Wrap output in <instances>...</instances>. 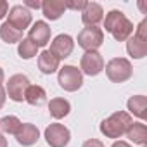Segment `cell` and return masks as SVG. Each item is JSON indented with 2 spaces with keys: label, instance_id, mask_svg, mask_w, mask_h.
Here are the masks:
<instances>
[{
  "label": "cell",
  "instance_id": "1",
  "mask_svg": "<svg viewBox=\"0 0 147 147\" xmlns=\"http://www.w3.org/2000/svg\"><path fill=\"white\" fill-rule=\"evenodd\" d=\"M104 28L118 42L128 40L131 36V33H133V23L121 11H111L104 19Z\"/></svg>",
  "mask_w": 147,
  "mask_h": 147
},
{
  "label": "cell",
  "instance_id": "2",
  "mask_svg": "<svg viewBox=\"0 0 147 147\" xmlns=\"http://www.w3.org/2000/svg\"><path fill=\"white\" fill-rule=\"evenodd\" d=\"M131 116L126 111H118L114 114H111L107 119H104L100 123V131L107 137V138H118L123 133H126V130L131 125Z\"/></svg>",
  "mask_w": 147,
  "mask_h": 147
},
{
  "label": "cell",
  "instance_id": "3",
  "mask_svg": "<svg viewBox=\"0 0 147 147\" xmlns=\"http://www.w3.org/2000/svg\"><path fill=\"white\" fill-rule=\"evenodd\" d=\"M106 75L111 82L114 83H123L131 78L133 75V67L131 62L125 57H114L106 64Z\"/></svg>",
  "mask_w": 147,
  "mask_h": 147
},
{
  "label": "cell",
  "instance_id": "4",
  "mask_svg": "<svg viewBox=\"0 0 147 147\" xmlns=\"http://www.w3.org/2000/svg\"><path fill=\"white\" fill-rule=\"evenodd\" d=\"M57 82L66 92H76L83 85V75L75 66H64V67L59 69Z\"/></svg>",
  "mask_w": 147,
  "mask_h": 147
},
{
  "label": "cell",
  "instance_id": "5",
  "mask_svg": "<svg viewBox=\"0 0 147 147\" xmlns=\"http://www.w3.org/2000/svg\"><path fill=\"white\" fill-rule=\"evenodd\" d=\"M104 43V33L97 26H87L78 33V45L87 52L97 50Z\"/></svg>",
  "mask_w": 147,
  "mask_h": 147
},
{
  "label": "cell",
  "instance_id": "6",
  "mask_svg": "<svg viewBox=\"0 0 147 147\" xmlns=\"http://www.w3.org/2000/svg\"><path fill=\"white\" fill-rule=\"evenodd\" d=\"M69 138H71L69 130L61 123H52L45 130V140L50 147H66L69 144Z\"/></svg>",
  "mask_w": 147,
  "mask_h": 147
},
{
  "label": "cell",
  "instance_id": "7",
  "mask_svg": "<svg viewBox=\"0 0 147 147\" xmlns=\"http://www.w3.org/2000/svg\"><path fill=\"white\" fill-rule=\"evenodd\" d=\"M9 21L7 24H11L14 30L18 31H24L30 24H31V12L24 7V5H14L9 11Z\"/></svg>",
  "mask_w": 147,
  "mask_h": 147
},
{
  "label": "cell",
  "instance_id": "8",
  "mask_svg": "<svg viewBox=\"0 0 147 147\" xmlns=\"http://www.w3.org/2000/svg\"><path fill=\"white\" fill-rule=\"evenodd\" d=\"M82 71L88 76H97L99 73L104 69V59L102 55L97 52V50H92V52H85L83 57H82Z\"/></svg>",
  "mask_w": 147,
  "mask_h": 147
},
{
  "label": "cell",
  "instance_id": "9",
  "mask_svg": "<svg viewBox=\"0 0 147 147\" xmlns=\"http://www.w3.org/2000/svg\"><path fill=\"white\" fill-rule=\"evenodd\" d=\"M28 87H30L28 76H24V75H14V76H11L9 82H7L9 99H12L14 102H21L24 99V94H26Z\"/></svg>",
  "mask_w": 147,
  "mask_h": 147
},
{
  "label": "cell",
  "instance_id": "10",
  "mask_svg": "<svg viewBox=\"0 0 147 147\" xmlns=\"http://www.w3.org/2000/svg\"><path fill=\"white\" fill-rule=\"evenodd\" d=\"M73 49H75V42L69 35H59L54 38V42L50 43V52L61 61V59H66L71 55Z\"/></svg>",
  "mask_w": 147,
  "mask_h": 147
},
{
  "label": "cell",
  "instance_id": "11",
  "mask_svg": "<svg viewBox=\"0 0 147 147\" xmlns=\"http://www.w3.org/2000/svg\"><path fill=\"white\" fill-rule=\"evenodd\" d=\"M28 38L36 45V47H45L50 40V26L45 21H36L28 33Z\"/></svg>",
  "mask_w": 147,
  "mask_h": 147
},
{
  "label": "cell",
  "instance_id": "12",
  "mask_svg": "<svg viewBox=\"0 0 147 147\" xmlns=\"http://www.w3.org/2000/svg\"><path fill=\"white\" fill-rule=\"evenodd\" d=\"M38 137H40V131H38V128H36L35 125H31V123H23L21 128H19L18 133H16L18 142H19L21 145H24V147H30V145L36 144V142H38Z\"/></svg>",
  "mask_w": 147,
  "mask_h": 147
},
{
  "label": "cell",
  "instance_id": "13",
  "mask_svg": "<svg viewBox=\"0 0 147 147\" xmlns=\"http://www.w3.org/2000/svg\"><path fill=\"white\" fill-rule=\"evenodd\" d=\"M104 19V11L97 2H87V7L82 11V21L87 26H97Z\"/></svg>",
  "mask_w": 147,
  "mask_h": 147
},
{
  "label": "cell",
  "instance_id": "14",
  "mask_svg": "<svg viewBox=\"0 0 147 147\" xmlns=\"http://www.w3.org/2000/svg\"><path fill=\"white\" fill-rule=\"evenodd\" d=\"M38 67L43 75H52L59 69V59L50 50H43L38 55Z\"/></svg>",
  "mask_w": 147,
  "mask_h": 147
},
{
  "label": "cell",
  "instance_id": "15",
  "mask_svg": "<svg viewBox=\"0 0 147 147\" xmlns=\"http://www.w3.org/2000/svg\"><path fill=\"white\" fill-rule=\"evenodd\" d=\"M42 11H43V16L47 19L55 21L64 14L66 5L62 0H45V2H42Z\"/></svg>",
  "mask_w": 147,
  "mask_h": 147
},
{
  "label": "cell",
  "instance_id": "16",
  "mask_svg": "<svg viewBox=\"0 0 147 147\" xmlns=\"http://www.w3.org/2000/svg\"><path fill=\"white\" fill-rule=\"evenodd\" d=\"M126 50L133 59H142L147 55V40H142V38L133 35L131 38H128Z\"/></svg>",
  "mask_w": 147,
  "mask_h": 147
},
{
  "label": "cell",
  "instance_id": "17",
  "mask_svg": "<svg viewBox=\"0 0 147 147\" xmlns=\"http://www.w3.org/2000/svg\"><path fill=\"white\" fill-rule=\"evenodd\" d=\"M126 137L138 145H145L147 144V126L144 123H131L130 128L126 130Z\"/></svg>",
  "mask_w": 147,
  "mask_h": 147
},
{
  "label": "cell",
  "instance_id": "18",
  "mask_svg": "<svg viewBox=\"0 0 147 147\" xmlns=\"http://www.w3.org/2000/svg\"><path fill=\"white\" fill-rule=\"evenodd\" d=\"M24 100L31 106H42L47 102V92L38 85H30L24 94Z\"/></svg>",
  "mask_w": 147,
  "mask_h": 147
},
{
  "label": "cell",
  "instance_id": "19",
  "mask_svg": "<svg viewBox=\"0 0 147 147\" xmlns=\"http://www.w3.org/2000/svg\"><path fill=\"white\" fill-rule=\"evenodd\" d=\"M49 111H50V114H52L55 119H61V118H64V116L69 114L71 104H69L66 99L55 97V99H52V100L49 102Z\"/></svg>",
  "mask_w": 147,
  "mask_h": 147
},
{
  "label": "cell",
  "instance_id": "20",
  "mask_svg": "<svg viewBox=\"0 0 147 147\" xmlns=\"http://www.w3.org/2000/svg\"><path fill=\"white\" fill-rule=\"evenodd\" d=\"M126 106H128V111H130L131 114H135L137 118L144 119V118L147 116V113H145V109H147V99H145L144 95L130 97V100H128Z\"/></svg>",
  "mask_w": 147,
  "mask_h": 147
},
{
  "label": "cell",
  "instance_id": "21",
  "mask_svg": "<svg viewBox=\"0 0 147 147\" xmlns=\"http://www.w3.org/2000/svg\"><path fill=\"white\" fill-rule=\"evenodd\" d=\"M0 38H2L4 42H7V43H16V42L23 40V31H18L11 24L4 23L2 26H0Z\"/></svg>",
  "mask_w": 147,
  "mask_h": 147
},
{
  "label": "cell",
  "instance_id": "22",
  "mask_svg": "<svg viewBox=\"0 0 147 147\" xmlns=\"http://www.w3.org/2000/svg\"><path fill=\"white\" fill-rule=\"evenodd\" d=\"M18 52H19V55H21L23 59H31V57H35V55H36L38 47H36L30 38H23V40L19 42Z\"/></svg>",
  "mask_w": 147,
  "mask_h": 147
},
{
  "label": "cell",
  "instance_id": "23",
  "mask_svg": "<svg viewBox=\"0 0 147 147\" xmlns=\"http://www.w3.org/2000/svg\"><path fill=\"white\" fill-rule=\"evenodd\" d=\"M21 125L23 123L16 116H5V118L0 119V128L4 130V133H11V135H16L18 130L21 128Z\"/></svg>",
  "mask_w": 147,
  "mask_h": 147
},
{
  "label": "cell",
  "instance_id": "24",
  "mask_svg": "<svg viewBox=\"0 0 147 147\" xmlns=\"http://www.w3.org/2000/svg\"><path fill=\"white\" fill-rule=\"evenodd\" d=\"M64 5H66V9H71V11H83L85 7H87V2L85 0H75V2H71V0H67V2H64Z\"/></svg>",
  "mask_w": 147,
  "mask_h": 147
},
{
  "label": "cell",
  "instance_id": "25",
  "mask_svg": "<svg viewBox=\"0 0 147 147\" xmlns=\"http://www.w3.org/2000/svg\"><path fill=\"white\" fill-rule=\"evenodd\" d=\"M9 12V4L5 2V0H0V19H4Z\"/></svg>",
  "mask_w": 147,
  "mask_h": 147
},
{
  "label": "cell",
  "instance_id": "26",
  "mask_svg": "<svg viewBox=\"0 0 147 147\" xmlns=\"http://www.w3.org/2000/svg\"><path fill=\"white\" fill-rule=\"evenodd\" d=\"M83 147H106V145L100 140H97V138H90V140H87L83 144Z\"/></svg>",
  "mask_w": 147,
  "mask_h": 147
},
{
  "label": "cell",
  "instance_id": "27",
  "mask_svg": "<svg viewBox=\"0 0 147 147\" xmlns=\"http://www.w3.org/2000/svg\"><path fill=\"white\" fill-rule=\"evenodd\" d=\"M24 7L28 9V7H31V9H42V2H38V0H36V2H35V0H26V2H24Z\"/></svg>",
  "mask_w": 147,
  "mask_h": 147
},
{
  "label": "cell",
  "instance_id": "28",
  "mask_svg": "<svg viewBox=\"0 0 147 147\" xmlns=\"http://www.w3.org/2000/svg\"><path fill=\"white\" fill-rule=\"evenodd\" d=\"M4 104H5V90L0 87V109L4 107Z\"/></svg>",
  "mask_w": 147,
  "mask_h": 147
},
{
  "label": "cell",
  "instance_id": "29",
  "mask_svg": "<svg viewBox=\"0 0 147 147\" xmlns=\"http://www.w3.org/2000/svg\"><path fill=\"white\" fill-rule=\"evenodd\" d=\"M113 147H130V144H128V142L119 140V142H114V144H113Z\"/></svg>",
  "mask_w": 147,
  "mask_h": 147
},
{
  "label": "cell",
  "instance_id": "30",
  "mask_svg": "<svg viewBox=\"0 0 147 147\" xmlns=\"http://www.w3.org/2000/svg\"><path fill=\"white\" fill-rule=\"evenodd\" d=\"M0 147H7V138L0 133Z\"/></svg>",
  "mask_w": 147,
  "mask_h": 147
},
{
  "label": "cell",
  "instance_id": "31",
  "mask_svg": "<svg viewBox=\"0 0 147 147\" xmlns=\"http://www.w3.org/2000/svg\"><path fill=\"white\" fill-rule=\"evenodd\" d=\"M2 82H4V69L0 67V83H2Z\"/></svg>",
  "mask_w": 147,
  "mask_h": 147
}]
</instances>
